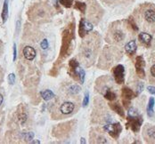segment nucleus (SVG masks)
Wrapping results in <instances>:
<instances>
[{
  "label": "nucleus",
  "instance_id": "f257e3e1",
  "mask_svg": "<svg viewBox=\"0 0 155 144\" xmlns=\"http://www.w3.org/2000/svg\"><path fill=\"white\" fill-rule=\"evenodd\" d=\"M85 38V37H84ZM101 47V38L97 33H89L79 46V62L85 67L92 66L98 55Z\"/></svg>",
  "mask_w": 155,
  "mask_h": 144
},
{
  "label": "nucleus",
  "instance_id": "2eb2a0df",
  "mask_svg": "<svg viewBox=\"0 0 155 144\" xmlns=\"http://www.w3.org/2000/svg\"><path fill=\"white\" fill-rule=\"evenodd\" d=\"M79 62L75 60V59H72L71 60L70 62V69H69V73L70 75L74 77V79L76 80H79Z\"/></svg>",
  "mask_w": 155,
  "mask_h": 144
},
{
  "label": "nucleus",
  "instance_id": "9b49d317",
  "mask_svg": "<svg viewBox=\"0 0 155 144\" xmlns=\"http://www.w3.org/2000/svg\"><path fill=\"white\" fill-rule=\"evenodd\" d=\"M93 30V25L85 19H81L79 22V36L84 38L87 34H88Z\"/></svg>",
  "mask_w": 155,
  "mask_h": 144
},
{
  "label": "nucleus",
  "instance_id": "423d86ee",
  "mask_svg": "<svg viewBox=\"0 0 155 144\" xmlns=\"http://www.w3.org/2000/svg\"><path fill=\"white\" fill-rule=\"evenodd\" d=\"M74 38V23L71 24L67 30H64L63 35V45L61 49V54L63 56H68L70 54V48L71 46L72 39Z\"/></svg>",
  "mask_w": 155,
  "mask_h": 144
},
{
  "label": "nucleus",
  "instance_id": "72a5a7b5",
  "mask_svg": "<svg viewBox=\"0 0 155 144\" xmlns=\"http://www.w3.org/2000/svg\"><path fill=\"white\" fill-rule=\"evenodd\" d=\"M147 90L151 94H155V87L154 86H148L147 87Z\"/></svg>",
  "mask_w": 155,
  "mask_h": 144
},
{
  "label": "nucleus",
  "instance_id": "473e14b6",
  "mask_svg": "<svg viewBox=\"0 0 155 144\" xmlns=\"http://www.w3.org/2000/svg\"><path fill=\"white\" fill-rule=\"evenodd\" d=\"M103 1L107 5H111V4H116V2H118V0H103Z\"/></svg>",
  "mask_w": 155,
  "mask_h": 144
},
{
  "label": "nucleus",
  "instance_id": "f8f14e48",
  "mask_svg": "<svg viewBox=\"0 0 155 144\" xmlns=\"http://www.w3.org/2000/svg\"><path fill=\"white\" fill-rule=\"evenodd\" d=\"M135 97V94L133 93V91L127 87H124L122 88V101H123V105L126 108L129 107L130 104V101Z\"/></svg>",
  "mask_w": 155,
  "mask_h": 144
},
{
  "label": "nucleus",
  "instance_id": "5701e85b",
  "mask_svg": "<svg viewBox=\"0 0 155 144\" xmlns=\"http://www.w3.org/2000/svg\"><path fill=\"white\" fill-rule=\"evenodd\" d=\"M154 103H155V101H154V98L151 97L150 98L149 100V103H148V107H147V114L150 117H151L154 114Z\"/></svg>",
  "mask_w": 155,
  "mask_h": 144
},
{
  "label": "nucleus",
  "instance_id": "dca6fc26",
  "mask_svg": "<svg viewBox=\"0 0 155 144\" xmlns=\"http://www.w3.org/2000/svg\"><path fill=\"white\" fill-rule=\"evenodd\" d=\"M138 40L143 46H150V45L151 43V40H152V38H151V35L147 33V32H141L138 35Z\"/></svg>",
  "mask_w": 155,
  "mask_h": 144
},
{
  "label": "nucleus",
  "instance_id": "c9c22d12",
  "mask_svg": "<svg viewBox=\"0 0 155 144\" xmlns=\"http://www.w3.org/2000/svg\"><path fill=\"white\" fill-rule=\"evenodd\" d=\"M16 60V45L14 44V61Z\"/></svg>",
  "mask_w": 155,
  "mask_h": 144
},
{
  "label": "nucleus",
  "instance_id": "412c9836",
  "mask_svg": "<svg viewBox=\"0 0 155 144\" xmlns=\"http://www.w3.org/2000/svg\"><path fill=\"white\" fill-rule=\"evenodd\" d=\"M1 16H2V21H3V23H5V22H7V18H8V0H5Z\"/></svg>",
  "mask_w": 155,
  "mask_h": 144
},
{
  "label": "nucleus",
  "instance_id": "e433bc0d",
  "mask_svg": "<svg viewBox=\"0 0 155 144\" xmlns=\"http://www.w3.org/2000/svg\"><path fill=\"white\" fill-rule=\"evenodd\" d=\"M3 101H4V96L2 95V93H0V106L2 105Z\"/></svg>",
  "mask_w": 155,
  "mask_h": 144
},
{
  "label": "nucleus",
  "instance_id": "7ed1b4c3",
  "mask_svg": "<svg viewBox=\"0 0 155 144\" xmlns=\"http://www.w3.org/2000/svg\"><path fill=\"white\" fill-rule=\"evenodd\" d=\"M134 20L144 32L155 33V6L151 3L141 4L134 12Z\"/></svg>",
  "mask_w": 155,
  "mask_h": 144
},
{
  "label": "nucleus",
  "instance_id": "a211bd4d",
  "mask_svg": "<svg viewBox=\"0 0 155 144\" xmlns=\"http://www.w3.org/2000/svg\"><path fill=\"white\" fill-rule=\"evenodd\" d=\"M80 87L78 85H70L65 87V90H63L65 93L71 94V95H78L80 93Z\"/></svg>",
  "mask_w": 155,
  "mask_h": 144
},
{
  "label": "nucleus",
  "instance_id": "4468645a",
  "mask_svg": "<svg viewBox=\"0 0 155 144\" xmlns=\"http://www.w3.org/2000/svg\"><path fill=\"white\" fill-rule=\"evenodd\" d=\"M23 57L29 61V62H32L35 58H36V55H37V52H36V49L31 46H26L23 49Z\"/></svg>",
  "mask_w": 155,
  "mask_h": 144
},
{
  "label": "nucleus",
  "instance_id": "c756f323",
  "mask_svg": "<svg viewBox=\"0 0 155 144\" xmlns=\"http://www.w3.org/2000/svg\"><path fill=\"white\" fill-rule=\"evenodd\" d=\"M40 46H41V48H42V49H47V48L48 47V41H47V39H44V40L41 42Z\"/></svg>",
  "mask_w": 155,
  "mask_h": 144
},
{
  "label": "nucleus",
  "instance_id": "4be33fe9",
  "mask_svg": "<svg viewBox=\"0 0 155 144\" xmlns=\"http://www.w3.org/2000/svg\"><path fill=\"white\" fill-rule=\"evenodd\" d=\"M40 95H41V97H42L45 101H49V100H51V99H53V98L55 97L54 93H53L51 90H48V89L40 92Z\"/></svg>",
  "mask_w": 155,
  "mask_h": 144
},
{
  "label": "nucleus",
  "instance_id": "9d476101",
  "mask_svg": "<svg viewBox=\"0 0 155 144\" xmlns=\"http://www.w3.org/2000/svg\"><path fill=\"white\" fill-rule=\"evenodd\" d=\"M143 138L147 142L155 141V125L146 124L143 128Z\"/></svg>",
  "mask_w": 155,
  "mask_h": 144
},
{
  "label": "nucleus",
  "instance_id": "b1692460",
  "mask_svg": "<svg viewBox=\"0 0 155 144\" xmlns=\"http://www.w3.org/2000/svg\"><path fill=\"white\" fill-rule=\"evenodd\" d=\"M75 8L78 9V10H79L82 13H85L86 12V9H87V5L85 3H81V2L77 1L76 2V5H75Z\"/></svg>",
  "mask_w": 155,
  "mask_h": 144
},
{
  "label": "nucleus",
  "instance_id": "cd10ccee",
  "mask_svg": "<svg viewBox=\"0 0 155 144\" xmlns=\"http://www.w3.org/2000/svg\"><path fill=\"white\" fill-rule=\"evenodd\" d=\"M88 102H89V93H88V92H87L85 94L84 101H83V107H86L88 104Z\"/></svg>",
  "mask_w": 155,
  "mask_h": 144
},
{
  "label": "nucleus",
  "instance_id": "2f4dec72",
  "mask_svg": "<svg viewBox=\"0 0 155 144\" xmlns=\"http://www.w3.org/2000/svg\"><path fill=\"white\" fill-rule=\"evenodd\" d=\"M150 74H151V76L153 78H155V64H153V65L151 67V69H150Z\"/></svg>",
  "mask_w": 155,
  "mask_h": 144
},
{
  "label": "nucleus",
  "instance_id": "39448f33",
  "mask_svg": "<svg viewBox=\"0 0 155 144\" xmlns=\"http://www.w3.org/2000/svg\"><path fill=\"white\" fill-rule=\"evenodd\" d=\"M54 15V9L47 0L31 5L28 10V17L33 22H45L49 21Z\"/></svg>",
  "mask_w": 155,
  "mask_h": 144
},
{
  "label": "nucleus",
  "instance_id": "a878e982",
  "mask_svg": "<svg viewBox=\"0 0 155 144\" xmlns=\"http://www.w3.org/2000/svg\"><path fill=\"white\" fill-rule=\"evenodd\" d=\"M85 75H86V74H85L84 69H81V68H79V81H80L81 84L84 83V80H85Z\"/></svg>",
  "mask_w": 155,
  "mask_h": 144
},
{
  "label": "nucleus",
  "instance_id": "f03ea898",
  "mask_svg": "<svg viewBox=\"0 0 155 144\" xmlns=\"http://www.w3.org/2000/svg\"><path fill=\"white\" fill-rule=\"evenodd\" d=\"M77 95H71L63 90V94L59 96L51 109L53 119H62L75 113L79 108V99Z\"/></svg>",
  "mask_w": 155,
  "mask_h": 144
},
{
  "label": "nucleus",
  "instance_id": "aec40b11",
  "mask_svg": "<svg viewBox=\"0 0 155 144\" xmlns=\"http://www.w3.org/2000/svg\"><path fill=\"white\" fill-rule=\"evenodd\" d=\"M111 108L116 113H118L120 117H125V113H124L123 108H122V106L120 104H119V103H112V104H111Z\"/></svg>",
  "mask_w": 155,
  "mask_h": 144
},
{
  "label": "nucleus",
  "instance_id": "ddd939ff",
  "mask_svg": "<svg viewBox=\"0 0 155 144\" xmlns=\"http://www.w3.org/2000/svg\"><path fill=\"white\" fill-rule=\"evenodd\" d=\"M144 66H145V62L143 56H137L136 62H135V70H136V74L138 75L140 78L145 77V72L143 69Z\"/></svg>",
  "mask_w": 155,
  "mask_h": 144
},
{
  "label": "nucleus",
  "instance_id": "7c9ffc66",
  "mask_svg": "<svg viewBox=\"0 0 155 144\" xmlns=\"http://www.w3.org/2000/svg\"><path fill=\"white\" fill-rule=\"evenodd\" d=\"M33 136H34V134H33L32 132H27V133L25 134L24 138H25L26 140H31L32 138H33Z\"/></svg>",
  "mask_w": 155,
  "mask_h": 144
},
{
  "label": "nucleus",
  "instance_id": "bb28decb",
  "mask_svg": "<svg viewBox=\"0 0 155 144\" xmlns=\"http://www.w3.org/2000/svg\"><path fill=\"white\" fill-rule=\"evenodd\" d=\"M27 118H28V116H27V114H26L25 112H21V113H19V119L21 120V123H22V124H24L25 121L27 120Z\"/></svg>",
  "mask_w": 155,
  "mask_h": 144
},
{
  "label": "nucleus",
  "instance_id": "6ab92c4d",
  "mask_svg": "<svg viewBox=\"0 0 155 144\" xmlns=\"http://www.w3.org/2000/svg\"><path fill=\"white\" fill-rule=\"evenodd\" d=\"M103 96H104L107 100H109V101H114V100L117 98V94H116L114 92H112V91H111L110 88H108V87L104 88Z\"/></svg>",
  "mask_w": 155,
  "mask_h": 144
},
{
  "label": "nucleus",
  "instance_id": "f3484780",
  "mask_svg": "<svg viewBox=\"0 0 155 144\" xmlns=\"http://www.w3.org/2000/svg\"><path fill=\"white\" fill-rule=\"evenodd\" d=\"M136 43L135 40H130L125 45V50L128 54H135L136 52Z\"/></svg>",
  "mask_w": 155,
  "mask_h": 144
},
{
  "label": "nucleus",
  "instance_id": "393cba45",
  "mask_svg": "<svg viewBox=\"0 0 155 144\" xmlns=\"http://www.w3.org/2000/svg\"><path fill=\"white\" fill-rule=\"evenodd\" d=\"M60 3L63 7H65L67 8H70V7H71V6L73 4V0H60Z\"/></svg>",
  "mask_w": 155,
  "mask_h": 144
},
{
  "label": "nucleus",
  "instance_id": "1a4fd4ad",
  "mask_svg": "<svg viewBox=\"0 0 155 144\" xmlns=\"http://www.w3.org/2000/svg\"><path fill=\"white\" fill-rule=\"evenodd\" d=\"M113 76L115 78V81L117 84L121 85L124 83V76H125V69L123 65H117L114 69H113Z\"/></svg>",
  "mask_w": 155,
  "mask_h": 144
},
{
  "label": "nucleus",
  "instance_id": "4c0bfd02",
  "mask_svg": "<svg viewBox=\"0 0 155 144\" xmlns=\"http://www.w3.org/2000/svg\"><path fill=\"white\" fill-rule=\"evenodd\" d=\"M2 53H3V45L1 42H0V56H1Z\"/></svg>",
  "mask_w": 155,
  "mask_h": 144
},
{
  "label": "nucleus",
  "instance_id": "20e7f679",
  "mask_svg": "<svg viewBox=\"0 0 155 144\" xmlns=\"http://www.w3.org/2000/svg\"><path fill=\"white\" fill-rule=\"evenodd\" d=\"M133 30L127 21H117L112 22L107 31L106 41L111 45L122 46L124 45Z\"/></svg>",
  "mask_w": 155,
  "mask_h": 144
},
{
  "label": "nucleus",
  "instance_id": "0eeeda50",
  "mask_svg": "<svg viewBox=\"0 0 155 144\" xmlns=\"http://www.w3.org/2000/svg\"><path fill=\"white\" fill-rule=\"evenodd\" d=\"M143 123L142 117L139 116L136 112L134 113L133 109L129 110L128 117H127V125L130 126L133 132H138Z\"/></svg>",
  "mask_w": 155,
  "mask_h": 144
},
{
  "label": "nucleus",
  "instance_id": "6e6552de",
  "mask_svg": "<svg viewBox=\"0 0 155 144\" xmlns=\"http://www.w3.org/2000/svg\"><path fill=\"white\" fill-rule=\"evenodd\" d=\"M104 130L109 132L111 136L113 138H118L119 133L121 132L122 127L119 123H115V124H109L107 125H104Z\"/></svg>",
  "mask_w": 155,
  "mask_h": 144
},
{
  "label": "nucleus",
  "instance_id": "c85d7f7f",
  "mask_svg": "<svg viewBox=\"0 0 155 144\" xmlns=\"http://www.w3.org/2000/svg\"><path fill=\"white\" fill-rule=\"evenodd\" d=\"M8 81H9V83L11 84V85H14L15 84V74H10L9 76H8Z\"/></svg>",
  "mask_w": 155,
  "mask_h": 144
},
{
  "label": "nucleus",
  "instance_id": "f704fd0d",
  "mask_svg": "<svg viewBox=\"0 0 155 144\" xmlns=\"http://www.w3.org/2000/svg\"><path fill=\"white\" fill-rule=\"evenodd\" d=\"M143 83H140L138 85H137V94L139 93H141L142 91H143Z\"/></svg>",
  "mask_w": 155,
  "mask_h": 144
}]
</instances>
